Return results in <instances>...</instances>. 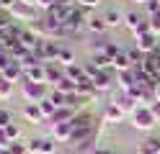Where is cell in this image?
Segmentation results:
<instances>
[{
	"mask_svg": "<svg viewBox=\"0 0 160 154\" xmlns=\"http://www.w3.org/2000/svg\"><path fill=\"white\" fill-rule=\"evenodd\" d=\"M158 118L152 116V110H150V105H137V110L132 113V128L134 131H152L155 128Z\"/></svg>",
	"mask_w": 160,
	"mask_h": 154,
	"instance_id": "obj_1",
	"label": "cell"
},
{
	"mask_svg": "<svg viewBox=\"0 0 160 154\" xmlns=\"http://www.w3.org/2000/svg\"><path fill=\"white\" fill-rule=\"evenodd\" d=\"M21 95L26 103H39L49 95V85H39V82H28L26 77L21 80Z\"/></svg>",
	"mask_w": 160,
	"mask_h": 154,
	"instance_id": "obj_2",
	"label": "cell"
},
{
	"mask_svg": "<svg viewBox=\"0 0 160 154\" xmlns=\"http://www.w3.org/2000/svg\"><path fill=\"white\" fill-rule=\"evenodd\" d=\"M26 147L31 154H57V141L52 136H42V139H28L26 141Z\"/></svg>",
	"mask_w": 160,
	"mask_h": 154,
	"instance_id": "obj_3",
	"label": "cell"
},
{
	"mask_svg": "<svg viewBox=\"0 0 160 154\" xmlns=\"http://www.w3.org/2000/svg\"><path fill=\"white\" fill-rule=\"evenodd\" d=\"M134 41H137V49L142 51V54H155V51L160 49V41H158V36L152 34V31L137 34V36H134Z\"/></svg>",
	"mask_w": 160,
	"mask_h": 154,
	"instance_id": "obj_4",
	"label": "cell"
},
{
	"mask_svg": "<svg viewBox=\"0 0 160 154\" xmlns=\"http://www.w3.org/2000/svg\"><path fill=\"white\" fill-rule=\"evenodd\" d=\"M8 16H11L13 21H23V23H34L36 21V13H34V5H28V3H18L8 10Z\"/></svg>",
	"mask_w": 160,
	"mask_h": 154,
	"instance_id": "obj_5",
	"label": "cell"
},
{
	"mask_svg": "<svg viewBox=\"0 0 160 154\" xmlns=\"http://www.w3.org/2000/svg\"><path fill=\"white\" fill-rule=\"evenodd\" d=\"M124 26L132 31V34H145V31H150V23H147V18H142L137 13V10H132V13H127L124 16Z\"/></svg>",
	"mask_w": 160,
	"mask_h": 154,
	"instance_id": "obj_6",
	"label": "cell"
},
{
	"mask_svg": "<svg viewBox=\"0 0 160 154\" xmlns=\"http://www.w3.org/2000/svg\"><path fill=\"white\" fill-rule=\"evenodd\" d=\"M21 116L28 121V123H44L47 118H44V113H42V108H39V103H26V105L21 108Z\"/></svg>",
	"mask_w": 160,
	"mask_h": 154,
	"instance_id": "obj_7",
	"label": "cell"
},
{
	"mask_svg": "<svg viewBox=\"0 0 160 154\" xmlns=\"http://www.w3.org/2000/svg\"><path fill=\"white\" fill-rule=\"evenodd\" d=\"M23 77L28 82H39V85H47V64H31L23 69Z\"/></svg>",
	"mask_w": 160,
	"mask_h": 154,
	"instance_id": "obj_8",
	"label": "cell"
},
{
	"mask_svg": "<svg viewBox=\"0 0 160 154\" xmlns=\"http://www.w3.org/2000/svg\"><path fill=\"white\" fill-rule=\"evenodd\" d=\"M124 116H127V113L119 108L114 100H111V103H106V108H103V123H122Z\"/></svg>",
	"mask_w": 160,
	"mask_h": 154,
	"instance_id": "obj_9",
	"label": "cell"
},
{
	"mask_svg": "<svg viewBox=\"0 0 160 154\" xmlns=\"http://www.w3.org/2000/svg\"><path fill=\"white\" fill-rule=\"evenodd\" d=\"M78 116V108H70V105H62V108H57L54 110V116L49 118V123H72V118Z\"/></svg>",
	"mask_w": 160,
	"mask_h": 154,
	"instance_id": "obj_10",
	"label": "cell"
},
{
	"mask_svg": "<svg viewBox=\"0 0 160 154\" xmlns=\"http://www.w3.org/2000/svg\"><path fill=\"white\" fill-rule=\"evenodd\" d=\"M114 82H116V80L108 75V72H103V69H101V72H98V75L93 77V87H96L98 95H101V92H108V90L114 87Z\"/></svg>",
	"mask_w": 160,
	"mask_h": 154,
	"instance_id": "obj_11",
	"label": "cell"
},
{
	"mask_svg": "<svg viewBox=\"0 0 160 154\" xmlns=\"http://www.w3.org/2000/svg\"><path fill=\"white\" fill-rule=\"evenodd\" d=\"M70 136H72V123H54L52 126V139L57 144H70Z\"/></svg>",
	"mask_w": 160,
	"mask_h": 154,
	"instance_id": "obj_12",
	"label": "cell"
},
{
	"mask_svg": "<svg viewBox=\"0 0 160 154\" xmlns=\"http://www.w3.org/2000/svg\"><path fill=\"white\" fill-rule=\"evenodd\" d=\"M3 77H5V80H11V82H21V80H23V64H21V62H16V59H13L11 64L5 67Z\"/></svg>",
	"mask_w": 160,
	"mask_h": 154,
	"instance_id": "obj_13",
	"label": "cell"
},
{
	"mask_svg": "<svg viewBox=\"0 0 160 154\" xmlns=\"http://www.w3.org/2000/svg\"><path fill=\"white\" fill-rule=\"evenodd\" d=\"M114 103H116L124 113H134V110H137V100L129 95V92H119V95L114 98Z\"/></svg>",
	"mask_w": 160,
	"mask_h": 154,
	"instance_id": "obj_14",
	"label": "cell"
},
{
	"mask_svg": "<svg viewBox=\"0 0 160 154\" xmlns=\"http://www.w3.org/2000/svg\"><path fill=\"white\" fill-rule=\"evenodd\" d=\"M62 77H65V67H59V64L54 67L52 62H49V64H47V85H52V87H54Z\"/></svg>",
	"mask_w": 160,
	"mask_h": 154,
	"instance_id": "obj_15",
	"label": "cell"
},
{
	"mask_svg": "<svg viewBox=\"0 0 160 154\" xmlns=\"http://www.w3.org/2000/svg\"><path fill=\"white\" fill-rule=\"evenodd\" d=\"M54 90H57V92H62V95H75V92H78V82H75V80H70V77L65 75V77L54 85Z\"/></svg>",
	"mask_w": 160,
	"mask_h": 154,
	"instance_id": "obj_16",
	"label": "cell"
},
{
	"mask_svg": "<svg viewBox=\"0 0 160 154\" xmlns=\"http://www.w3.org/2000/svg\"><path fill=\"white\" fill-rule=\"evenodd\" d=\"M124 16H127V13H122V10L111 8V10L103 16V18H106V26H108V28H119V26H124Z\"/></svg>",
	"mask_w": 160,
	"mask_h": 154,
	"instance_id": "obj_17",
	"label": "cell"
},
{
	"mask_svg": "<svg viewBox=\"0 0 160 154\" xmlns=\"http://www.w3.org/2000/svg\"><path fill=\"white\" fill-rule=\"evenodd\" d=\"M85 28L91 31V34H103L108 26H106V18L103 16H91V18H88V23H85Z\"/></svg>",
	"mask_w": 160,
	"mask_h": 154,
	"instance_id": "obj_18",
	"label": "cell"
},
{
	"mask_svg": "<svg viewBox=\"0 0 160 154\" xmlns=\"http://www.w3.org/2000/svg\"><path fill=\"white\" fill-rule=\"evenodd\" d=\"M111 69H116V72H127V69H132V62H129L127 51H119V54L111 59Z\"/></svg>",
	"mask_w": 160,
	"mask_h": 154,
	"instance_id": "obj_19",
	"label": "cell"
},
{
	"mask_svg": "<svg viewBox=\"0 0 160 154\" xmlns=\"http://www.w3.org/2000/svg\"><path fill=\"white\" fill-rule=\"evenodd\" d=\"M57 64L59 67H72L75 64V51L72 49H70V46H62V49H59V57H57Z\"/></svg>",
	"mask_w": 160,
	"mask_h": 154,
	"instance_id": "obj_20",
	"label": "cell"
},
{
	"mask_svg": "<svg viewBox=\"0 0 160 154\" xmlns=\"http://www.w3.org/2000/svg\"><path fill=\"white\" fill-rule=\"evenodd\" d=\"M65 75H67L70 80H75L78 85H80V82H85V80H88V75H85V69L80 67V64H72V67H67V69H65Z\"/></svg>",
	"mask_w": 160,
	"mask_h": 154,
	"instance_id": "obj_21",
	"label": "cell"
},
{
	"mask_svg": "<svg viewBox=\"0 0 160 154\" xmlns=\"http://www.w3.org/2000/svg\"><path fill=\"white\" fill-rule=\"evenodd\" d=\"M91 64H93L96 69L108 72V69H111V59H108L106 54H93V57H91Z\"/></svg>",
	"mask_w": 160,
	"mask_h": 154,
	"instance_id": "obj_22",
	"label": "cell"
},
{
	"mask_svg": "<svg viewBox=\"0 0 160 154\" xmlns=\"http://www.w3.org/2000/svg\"><path fill=\"white\" fill-rule=\"evenodd\" d=\"M11 98H13V82L0 75V100H11Z\"/></svg>",
	"mask_w": 160,
	"mask_h": 154,
	"instance_id": "obj_23",
	"label": "cell"
},
{
	"mask_svg": "<svg viewBox=\"0 0 160 154\" xmlns=\"http://www.w3.org/2000/svg\"><path fill=\"white\" fill-rule=\"evenodd\" d=\"M139 149H142V154H160V139H155V136L147 139Z\"/></svg>",
	"mask_w": 160,
	"mask_h": 154,
	"instance_id": "obj_24",
	"label": "cell"
},
{
	"mask_svg": "<svg viewBox=\"0 0 160 154\" xmlns=\"http://www.w3.org/2000/svg\"><path fill=\"white\" fill-rule=\"evenodd\" d=\"M39 108H42V113H44V118H47V121L52 118V116H54V110H57V105L49 100V95H47L44 100H39Z\"/></svg>",
	"mask_w": 160,
	"mask_h": 154,
	"instance_id": "obj_25",
	"label": "cell"
},
{
	"mask_svg": "<svg viewBox=\"0 0 160 154\" xmlns=\"http://www.w3.org/2000/svg\"><path fill=\"white\" fill-rule=\"evenodd\" d=\"M3 131H5V136H8V141H11V144H13V141H21V128H18L16 123H11V126H5Z\"/></svg>",
	"mask_w": 160,
	"mask_h": 154,
	"instance_id": "obj_26",
	"label": "cell"
},
{
	"mask_svg": "<svg viewBox=\"0 0 160 154\" xmlns=\"http://www.w3.org/2000/svg\"><path fill=\"white\" fill-rule=\"evenodd\" d=\"M147 23H150V31H152L155 36H160V10L152 16H147Z\"/></svg>",
	"mask_w": 160,
	"mask_h": 154,
	"instance_id": "obj_27",
	"label": "cell"
},
{
	"mask_svg": "<svg viewBox=\"0 0 160 154\" xmlns=\"http://www.w3.org/2000/svg\"><path fill=\"white\" fill-rule=\"evenodd\" d=\"M8 152H11V154H31L28 147H26V141H13L11 147H8Z\"/></svg>",
	"mask_w": 160,
	"mask_h": 154,
	"instance_id": "obj_28",
	"label": "cell"
},
{
	"mask_svg": "<svg viewBox=\"0 0 160 154\" xmlns=\"http://www.w3.org/2000/svg\"><path fill=\"white\" fill-rule=\"evenodd\" d=\"M11 123H13V113L8 110V108H0V128L11 126Z\"/></svg>",
	"mask_w": 160,
	"mask_h": 154,
	"instance_id": "obj_29",
	"label": "cell"
},
{
	"mask_svg": "<svg viewBox=\"0 0 160 154\" xmlns=\"http://www.w3.org/2000/svg\"><path fill=\"white\" fill-rule=\"evenodd\" d=\"M11 62H13V57L8 54V51H3V49H0V75H3V72H5V67L11 64Z\"/></svg>",
	"mask_w": 160,
	"mask_h": 154,
	"instance_id": "obj_30",
	"label": "cell"
},
{
	"mask_svg": "<svg viewBox=\"0 0 160 154\" xmlns=\"http://www.w3.org/2000/svg\"><path fill=\"white\" fill-rule=\"evenodd\" d=\"M78 5L85 8V10H91V8H98V5H101V0H78Z\"/></svg>",
	"mask_w": 160,
	"mask_h": 154,
	"instance_id": "obj_31",
	"label": "cell"
},
{
	"mask_svg": "<svg viewBox=\"0 0 160 154\" xmlns=\"http://www.w3.org/2000/svg\"><path fill=\"white\" fill-rule=\"evenodd\" d=\"M160 10V0H147V16H152Z\"/></svg>",
	"mask_w": 160,
	"mask_h": 154,
	"instance_id": "obj_32",
	"label": "cell"
},
{
	"mask_svg": "<svg viewBox=\"0 0 160 154\" xmlns=\"http://www.w3.org/2000/svg\"><path fill=\"white\" fill-rule=\"evenodd\" d=\"M8 147H11V141H8V136H5V131L0 128V152H3V149H8Z\"/></svg>",
	"mask_w": 160,
	"mask_h": 154,
	"instance_id": "obj_33",
	"label": "cell"
},
{
	"mask_svg": "<svg viewBox=\"0 0 160 154\" xmlns=\"http://www.w3.org/2000/svg\"><path fill=\"white\" fill-rule=\"evenodd\" d=\"M150 110H152V116L158 118V123H160V100H155L152 105H150Z\"/></svg>",
	"mask_w": 160,
	"mask_h": 154,
	"instance_id": "obj_34",
	"label": "cell"
},
{
	"mask_svg": "<svg viewBox=\"0 0 160 154\" xmlns=\"http://www.w3.org/2000/svg\"><path fill=\"white\" fill-rule=\"evenodd\" d=\"M54 3H57V0H36V5H39V8H44V10H49Z\"/></svg>",
	"mask_w": 160,
	"mask_h": 154,
	"instance_id": "obj_35",
	"label": "cell"
},
{
	"mask_svg": "<svg viewBox=\"0 0 160 154\" xmlns=\"http://www.w3.org/2000/svg\"><path fill=\"white\" fill-rule=\"evenodd\" d=\"M91 154H116V152H111V149H108V147H96Z\"/></svg>",
	"mask_w": 160,
	"mask_h": 154,
	"instance_id": "obj_36",
	"label": "cell"
},
{
	"mask_svg": "<svg viewBox=\"0 0 160 154\" xmlns=\"http://www.w3.org/2000/svg\"><path fill=\"white\" fill-rule=\"evenodd\" d=\"M155 100H160V82L155 85Z\"/></svg>",
	"mask_w": 160,
	"mask_h": 154,
	"instance_id": "obj_37",
	"label": "cell"
},
{
	"mask_svg": "<svg viewBox=\"0 0 160 154\" xmlns=\"http://www.w3.org/2000/svg\"><path fill=\"white\" fill-rule=\"evenodd\" d=\"M132 3H137V5H147V0H132Z\"/></svg>",
	"mask_w": 160,
	"mask_h": 154,
	"instance_id": "obj_38",
	"label": "cell"
},
{
	"mask_svg": "<svg viewBox=\"0 0 160 154\" xmlns=\"http://www.w3.org/2000/svg\"><path fill=\"white\" fill-rule=\"evenodd\" d=\"M129 154H142V149H132V152H129Z\"/></svg>",
	"mask_w": 160,
	"mask_h": 154,
	"instance_id": "obj_39",
	"label": "cell"
},
{
	"mask_svg": "<svg viewBox=\"0 0 160 154\" xmlns=\"http://www.w3.org/2000/svg\"><path fill=\"white\" fill-rule=\"evenodd\" d=\"M65 154H78V152H75V149H70V152H65Z\"/></svg>",
	"mask_w": 160,
	"mask_h": 154,
	"instance_id": "obj_40",
	"label": "cell"
},
{
	"mask_svg": "<svg viewBox=\"0 0 160 154\" xmlns=\"http://www.w3.org/2000/svg\"><path fill=\"white\" fill-rule=\"evenodd\" d=\"M0 154H11V152H8V149H3V152H0Z\"/></svg>",
	"mask_w": 160,
	"mask_h": 154,
	"instance_id": "obj_41",
	"label": "cell"
},
{
	"mask_svg": "<svg viewBox=\"0 0 160 154\" xmlns=\"http://www.w3.org/2000/svg\"><path fill=\"white\" fill-rule=\"evenodd\" d=\"M0 3H5V0H0Z\"/></svg>",
	"mask_w": 160,
	"mask_h": 154,
	"instance_id": "obj_42",
	"label": "cell"
},
{
	"mask_svg": "<svg viewBox=\"0 0 160 154\" xmlns=\"http://www.w3.org/2000/svg\"><path fill=\"white\" fill-rule=\"evenodd\" d=\"M57 3H62V0H57Z\"/></svg>",
	"mask_w": 160,
	"mask_h": 154,
	"instance_id": "obj_43",
	"label": "cell"
}]
</instances>
